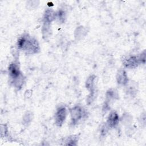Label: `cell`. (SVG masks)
<instances>
[{
  "instance_id": "1",
  "label": "cell",
  "mask_w": 146,
  "mask_h": 146,
  "mask_svg": "<svg viewBox=\"0 0 146 146\" xmlns=\"http://www.w3.org/2000/svg\"><path fill=\"white\" fill-rule=\"evenodd\" d=\"M17 48L27 54H37L40 51L38 42L29 34H22L17 42Z\"/></svg>"
},
{
  "instance_id": "2",
  "label": "cell",
  "mask_w": 146,
  "mask_h": 146,
  "mask_svg": "<svg viewBox=\"0 0 146 146\" xmlns=\"http://www.w3.org/2000/svg\"><path fill=\"white\" fill-rule=\"evenodd\" d=\"M9 75L13 86L17 90L22 88L25 82V77L16 62L10 63L8 67Z\"/></svg>"
},
{
  "instance_id": "3",
  "label": "cell",
  "mask_w": 146,
  "mask_h": 146,
  "mask_svg": "<svg viewBox=\"0 0 146 146\" xmlns=\"http://www.w3.org/2000/svg\"><path fill=\"white\" fill-rule=\"evenodd\" d=\"M142 60L145 62V56L142 58L141 54L139 56L135 55H129L123 59V64L127 68L133 69L136 68L138 65L142 62Z\"/></svg>"
},
{
  "instance_id": "4",
  "label": "cell",
  "mask_w": 146,
  "mask_h": 146,
  "mask_svg": "<svg viewBox=\"0 0 146 146\" xmlns=\"http://www.w3.org/2000/svg\"><path fill=\"white\" fill-rule=\"evenodd\" d=\"M84 110L80 106H75L70 110L71 123L72 125L77 124L85 115Z\"/></svg>"
},
{
  "instance_id": "5",
  "label": "cell",
  "mask_w": 146,
  "mask_h": 146,
  "mask_svg": "<svg viewBox=\"0 0 146 146\" xmlns=\"http://www.w3.org/2000/svg\"><path fill=\"white\" fill-rule=\"evenodd\" d=\"M67 114V111L64 106H59L55 113V123L58 127H60L64 122Z\"/></svg>"
},
{
  "instance_id": "6",
  "label": "cell",
  "mask_w": 146,
  "mask_h": 146,
  "mask_svg": "<svg viewBox=\"0 0 146 146\" xmlns=\"http://www.w3.org/2000/svg\"><path fill=\"white\" fill-rule=\"evenodd\" d=\"M119 121V116L117 113L115 111H112L110 112L108 116L107 125L108 127L115 128Z\"/></svg>"
},
{
  "instance_id": "7",
  "label": "cell",
  "mask_w": 146,
  "mask_h": 146,
  "mask_svg": "<svg viewBox=\"0 0 146 146\" xmlns=\"http://www.w3.org/2000/svg\"><path fill=\"white\" fill-rule=\"evenodd\" d=\"M96 76L94 75H90L86 80V87L87 88V90L90 91V95H89L88 99L91 98L90 100H91V98L94 95V92H95V81Z\"/></svg>"
},
{
  "instance_id": "8",
  "label": "cell",
  "mask_w": 146,
  "mask_h": 146,
  "mask_svg": "<svg viewBox=\"0 0 146 146\" xmlns=\"http://www.w3.org/2000/svg\"><path fill=\"white\" fill-rule=\"evenodd\" d=\"M116 80L118 84L125 86L128 83V78L126 72L124 70H119L116 75Z\"/></svg>"
},
{
  "instance_id": "9",
  "label": "cell",
  "mask_w": 146,
  "mask_h": 146,
  "mask_svg": "<svg viewBox=\"0 0 146 146\" xmlns=\"http://www.w3.org/2000/svg\"><path fill=\"white\" fill-rule=\"evenodd\" d=\"M78 140V138L76 136H75V135L70 136L64 139L63 144L68 145H76L77 144Z\"/></svg>"
},
{
  "instance_id": "10",
  "label": "cell",
  "mask_w": 146,
  "mask_h": 146,
  "mask_svg": "<svg viewBox=\"0 0 146 146\" xmlns=\"http://www.w3.org/2000/svg\"><path fill=\"white\" fill-rule=\"evenodd\" d=\"M55 19L60 23H63L66 19V13L62 10H58L55 13Z\"/></svg>"
},
{
  "instance_id": "11",
  "label": "cell",
  "mask_w": 146,
  "mask_h": 146,
  "mask_svg": "<svg viewBox=\"0 0 146 146\" xmlns=\"http://www.w3.org/2000/svg\"><path fill=\"white\" fill-rule=\"evenodd\" d=\"M117 96L116 91L113 89H110L107 91L106 94L107 100L111 101V100L115 99Z\"/></svg>"
},
{
  "instance_id": "12",
  "label": "cell",
  "mask_w": 146,
  "mask_h": 146,
  "mask_svg": "<svg viewBox=\"0 0 146 146\" xmlns=\"http://www.w3.org/2000/svg\"><path fill=\"white\" fill-rule=\"evenodd\" d=\"M1 136H5L7 133V128L5 124H1Z\"/></svg>"
}]
</instances>
